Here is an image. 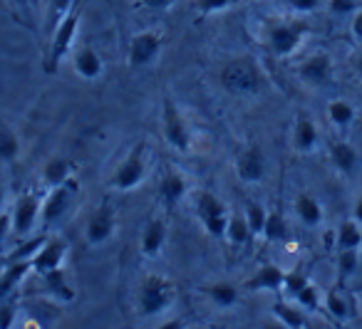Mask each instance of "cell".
<instances>
[{
    "instance_id": "obj_36",
    "label": "cell",
    "mask_w": 362,
    "mask_h": 329,
    "mask_svg": "<svg viewBox=\"0 0 362 329\" xmlns=\"http://www.w3.org/2000/svg\"><path fill=\"white\" fill-rule=\"evenodd\" d=\"M357 250H340V258H337V268H340V275L347 277L357 270Z\"/></svg>"
},
{
    "instance_id": "obj_2",
    "label": "cell",
    "mask_w": 362,
    "mask_h": 329,
    "mask_svg": "<svg viewBox=\"0 0 362 329\" xmlns=\"http://www.w3.org/2000/svg\"><path fill=\"white\" fill-rule=\"evenodd\" d=\"M77 25H80V11H77V8H72L70 16H67L65 20L57 25V30L50 35V50H47V57H45V72H47V75H55V72H57L62 57L67 55L72 40H75Z\"/></svg>"
},
{
    "instance_id": "obj_47",
    "label": "cell",
    "mask_w": 362,
    "mask_h": 329,
    "mask_svg": "<svg viewBox=\"0 0 362 329\" xmlns=\"http://www.w3.org/2000/svg\"><path fill=\"white\" fill-rule=\"evenodd\" d=\"M355 220H357V223L362 225V198H360V201H357V203H355Z\"/></svg>"
},
{
    "instance_id": "obj_4",
    "label": "cell",
    "mask_w": 362,
    "mask_h": 329,
    "mask_svg": "<svg viewBox=\"0 0 362 329\" xmlns=\"http://www.w3.org/2000/svg\"><path fill=\"white\" fill-rule=\"evenodd\" d=\"M146 174V161H144V144H136L134 149L127 154V159L117 166L115 176H112L110 186L115 191H132L144 181Z\"/></svg>"
},
{
    "instance_id": "obj_22",
    "label": "cell",
    "mask_w": 362,
    "mask_h": 329,
    "mask_svg": "<svg viewBox=\"0 0 362 329\" xmlns=\"http://www.w3.org/2000/svg\"><path fill=\"white\" fill-rule=\"evenodd\" d=\"M296 213H298V218H300L305 225H310V228L320 225V220H322L320 203H317V201L313 198L310 193H300V196H298V201H296Z\"/></svg>"
},
{
    "instance_id": "obj_34",
    "label": "cell",
    "mask_w": 362,
    "mask_h": 329,
    "mask_svg": "<svg viewBox=\"0 0 362 329\" xmlns=\"http://www.w3.org/2000/svg\"><path fill=\"white\" fill-rule=\"evenodd\" d=\"M266 208L258 203H248L246 208V220H248V228H251V233H263V228H266Z\"/></svg>"
},
{
    "instance_id": "obj_40",
    "label": "cell",
    "mask_w": 362,
    "mask_h": 329,
    "mask_svg": "<svg viewBox=\"0 0 362 329\" xmlns=\"http://www.w3.org/2000/svg\"><path fill=\"white\" fill-rule=\"evenodd\" d=\"M305 285H308V280H305V275H303V273H286V282H283V287H286L293 297H296V294L300 292Z\"/></svg>"
},
{
    "instance_id": "obj_23",
    "label": "cell",
    "mask_w": 362,
    "mask_h": 329,
    "mask_svg": "<svg viewBox=\"0 0 362 329\" xmlns=\"http://www.w3.org/2000/svg\"><path fill=\"white\" fill-rule=\"evenodd\" d=\"M362 245V230L357 220H345L337 230V250H357Z\"/></svg>"
},
{
    "instance_id": "obj_13",
    "label": "cell",
    "mask_w": 362,
    "mask_h": 329,
    "mask_svg": "<svg viewBox=\"0 0 362 329\" xmlns=\"http://www.w3.org/2000/svg\"><path fill=\"white\" fill-rule=\"evenodd\" d=\"M65 253H67V243L62 238H47V243L40 248V253L30 260L33 270L37 275H45V273H52L62 265L65 260Z\"/></svg>"
},
{
    "instance_id": "obj_10",
    "label": "cell",
    "mask_w": 362,
    "mask_h": 329,
    "mask_svg": "<svg viewBox=\"0 0 362 329\" xmlns=\"http://www.w3.org/2000/svg\"><path fill=\"white\" fill-rule=\"evenodd\" d=\"M77 189H80V186H77L72 179L65 181L62 186H57V189H52V193L47 196V201L42 203V210H40L42 225H45V228H50L57 218H62V213L67 210V205H70V201Z\"/></svg>"
},
{
    "instance_id": "obj_16",
    "label": "cell",
    "mask_w": 362,
    "mask_h": 329,
    "mask_svg": "<svg viewBox=\"0 0 362 329\" xmlns=\"http://www.w3.org/2000/svg\"><path fill=\"white\" fill-rule=\"evenodd\" d=\"M164 243H166V225L156 218L149 220L144 228V235H141V253H144L146 258H154V255L161 253Z\"/></svg>"
},
{
    "instance_id": "obj_11",
    "label": "cell",
    "mask_w": 362,
    "mask_h": 329,
    "mask_svg": "<svg viewBox=\"0 0 362 329\" xmlns=\"http://www.w3.org/2000/svg\"><path fill=\"white\" fill-rule=\"evenodd\" d=\"M115 228H117V215H115V210H112L110 203H102L100 208H97L95 213H92L90 223H87V243H90V245L105 243V240L112 238Z\"/></svg>"
},
{
    "instance_id": "obj_9",
    "label": "cell",
    "mask_w": 362,
    "mask_h": 329,
    "mask_svg": "<svg viewBox=\"0 0 362 329\" xmlns=\"http://www.w3.org/2000/svg\"><path fill=\"white\" fill-rule=\"evenodd\" d=\"M161 52V35L159 32H139L129 45V67L132 70H141V67L151 65Z\"/></svg>"
},
{
    "instance_id": "obj_33",
    "label": "cell",
    "mask_w": 362,
    "mask_h": 329,
    "mask_svg": "<svg viewBox=\"0 0 362 329\" xmlns=\"http://www.w3.org/2000/svg\"><path fill=\"white\" fill-rule=\"evenodd\" d=\"M72 8H75V0H52V6H50V35L57 30V25L70 16Z\"/></svg>"
},
{
    "instance_id": "obj_6",
    "label": "cell",
    "mask_w": 362,
    "mask_h": 329,
    "mask_svg": "<svg viewBox=\"0 0 362 329\" xmlns=\"http://www.w3.org/2000/svg\"><path fill=\"white\" fill-rule=\"evenodd\" d=\"M308 35L305 23H278L268 32V45H271L273 55L288 57L300 47L303 37Z\"/></svg>"
},
{
    "instance_id": "obj_18",
    "label": "cell",
    "mask_w": 362,
    "mask_h": 329,
    "mask_svg": "<svg viewBox=\"0 0 362 329\" xmlns=\"http://www.w3.org/2000/svg\"><path fill=\"white\" fill-rule=\"evenodd\" d=\"M161 198H164L166 205H174L176 201L184 198V193H187V181H184V176L179 174V171H166L164 179H161Z\"/></svg>"
},
{
    "instance_id": "obj_7",
    "label": "cell",
    "mask_w": 362,
    "mask_h": 329,
    "mask_svg": "<svg viewBox=\"0 0 362 329\" xmlns=\"http://www.w3.org/2000/svg\"><path fill=\"white\" fill-rule=\"evenodd\" d=\"M161 112H164V136H166V141H169V146L181 151V154H187L189 146H192V136H189V126H187V121H184V116H181L179 107H176L169 97H164Z\"/></svg>"
},
{
    "instance_id": "obj_37",
    "label": "cell",
    "mask_w": 362,
    "mask_h": 329,
    "mask_svg": "<svg viewBox=\"0 0 362 329\" xmlns=\"http://www.w3.org/2000/svg\"><path fill=\"white\" fill-rule=\"evenodd\" d=\"M296 299L303 304V307H308V309H315L317 304H320V297H317V289L313 287L310 282H308L305 287H303L300 292L296 294Z\"/></svg>"
},
{
    "instance_id": "obj_15",
    "label": "cell",
    "mask_w": 362,
    "mask_h": 329,
    "mask_svg": "<svg viewBox=\"0 0 362 329\" xmlns=\"http://www.w3.org/2000/svg\"><path fill=\"white\" fill-rule=\"evenodd\" d=\"M286 282V273L278 265H263L246 282V289H281Z\"/></svg>"
},
{
    "instance_id": "obj_3",
    "label": "cell",
    "mask_w": 362,
    "mask_h": 329,
    "mask_svg": "<svg viewBox=\"0 0 362 329\" xmlns=\"http://www.w3.org/2000/svg\"><path fill=\"white\" fill-rule=\"evenodd\" d=\"M171 282L164 280L161 275H149V277L141 282L139 289V312L144 317H151V314L164 312L171 304Z\"/></svg>"
},
{
    "instance_id": "obj_48",
    "label": "cell",
    "mask_w": 362,
    "mask_h": 329,
    "mask_svg": "<svg viewBox=\"0 0 362 329\" xmlns=\"http://www.w3.org/2000/svg\"><path fill=\"white\" fill-rule=\"evenodd\" d=\"M16 6H21V8H30V6H35L37 0H13Z\"/></svg>"
},
{
    "instance_id": "obj_28",
    "label": "cell",
    "mask_w": 362,
    "mask_h": 329,
    "mask_svg": "<svg viewBox=\"0 0 362 329\" xmlns=\"http://www.w3.org/2000/svg\"><path fill=\"white\" fill-rule=\"evenodd\" d=\"M263 235H266V240H271V243H273V240H286L288 238V223H286V218H283L281 210H273V213H268Z\"/></svg>"
},
{
    "instance_id": "obj_21",
    "label": "cell",
    "mask_w": 362,
    "mask_h": 329,
    "mask_svg": "<svg viewBox=\"0 0 362 329\" xmlns=\"http://www.w3.org/2000/svg\"><path fill=\"white\" fill-rule=\"evenodd\" d=\"M75 70L85 80H97L102 75V57L92 47H85V50H80L75 55Z\"/></svg>"
},
{
    "instance_id": "obj_14",
    "label": "cell",
    "mask_w": 362,
    "mask_h": 329,
    "mask_svg": "<svg viewBox=\"0 0 362 329\" xmlns=\"http://www.w3.org/2000/svg\"><path fill=\"white\" fill-rule=\"evenodd\" d=\"M298 75H300L303 82H308V85H313V87H320V85H325V82H330V77H332L330 55H327V52H315V55H310L298 67Z\"/></svg>"
},
{
    "instance_id": "obj_49",
    "label": "cell",
    "mask_w": 362,
    "mask_h": 329,
    "mask_svg": "<svg viewBox=\"0 0 362 329\" xmlns=\"http://www.w3.org/2000/svg\"><path fill=\"white\" fill-rule=\"evenodd\" d=\"M355 70H357V75H360V77H362V55H360V57H357V65H355Z\"/></svg>"
},
{
    "instance_id": "obj_12",
    "label": "cell",
    "mask_w": 362,
    "mask_h": 329,
    "mask_svg": "<svg viewBox=\"0 0 362 329\" xmlns=\"http://www.w3.org/2000/svg\"><path fill=\"white\" fill-rule=\"evenodd\" d=\"M236 171H238V179L243 184H258L266 174V156L258 146H248L238 154L236 161Z\"/></svg>"
},
{
    "instance_id": "obj_8",
    "label": "cell",
    "mask_w": 362,
    "mask_h": 329,
    "mask_svg": "<svg viewBox=\"0 0 362 329\" xmlns=\"http://www.w3.org/2000/svg\"><path fill=\"white\" fill-rule=\"evenodd\" d=\"M40 198H37L33 191H25L23 196H18L16 205H13V213H11V220H13V230L18 235H28L37 223V215H40Z\"/></svg>"
},
{
    "instance_id": "obj_52",
    "label": "cell",
    "mask_w": 362,
    "mask_h": 329,
    "mask_svg": "<svg viewBox=\"0 0 362 329\" xmlns=\"http://www.w3.org/2000/svg\"><path fill=\"white\" fill-rule=\"evenodd\" d=\"M192 329H209V327H192Z\"/></svg>"
},
{
    "instance_id": "obj_41",
    "label": "cell",
    "mask_w": 362,
    "mask_h": 329,
    "mask_svg": "<svg viewBox=\"0 0 362 329\" xmlns=\"http://www.w3.org/2000/svg\"><path fill=\"white\" fill-rule=\"evenodd\" d=\"M16 322V302H0V329H11Z\"/></svg>"
},
{
    "instance_id": "obj_32",
    "label": "cell",
    "mask_w": 362,
    "mask_h": 329,
    "mask_svg": "<svg viewBox=\"0 0 362 329\" xmlns=\"http://www.w3.org/2000/svg\"><path fill=\"white\" fill-rule=\"evenodd\" d=\"M209 294H211L214 302L221 304V307H231V304L238 299V289L228 282H216L211 289H209Z\"/></svg>"
},
{
    "instance_id": "obj_31",
    "label": "cell",
    "mask_w": 362,
    "mask_h": 329,
    "mask_svg": "<svg viewBox=\"0 0 362 329\" xmlns=\"http://www.w3.org/2000/svg\"><path fill=\"white\" fill-rule=\"evenodd\" d=\"M45 243H47V235H37V238H30L28 243L18 245V250L11 255V263H21V260H28V263H30V260L40 253V248Z\"/></svg>"
},
{
    "instance_id": "obj_39",
    "label": "cell",
    "mask_w": 362,
    "mask_h": 329,
    "mask_svg": "<svg viewBox=\"0 0 362 329\" xmlns=\"http://www.w3.org/2000/svg\"><path fill=\"white\" fill-rule=\"evenodd\" d=\"M233 0H197V8L202 16H211V13H218L223 8L231 6Z\"/></svg>"
},
{
    "instance_id": "obj_26",
    "label": "cell",
    "mask_w": 362,
    "mask_h": 329,
    "mask_svg": "<svg viewBox=\"0 0 362 329\" xmlns=\"http://www.w3.org/2000/svg\"><path fill=\"white\" fill-rule=\"evenodd\" d=\"M42 174H45L47 186L57 189V186H62L65 181H70V164H67L65 159H50Z\"/></svg>"
},
{
    "instance_id": "obj_45",
    "label": "cell",
    "mask_w": 362,
    "mask_h": 329,
    "mask_svg": "<svg viewBox=\"0 0 362 329\" xmlns=\"http://www.w3.org/2000/svg\"><path fill=\"white\" fill-rule=\"evenodd\" d=\"M352 35L362 40V11H357V16L352 18Z\"/></svg>"
},
{
    "instance_id": "obj_24",
    "label": "cell",
    "mask_w": 362,
    "mask_h": 329,
    "mask_svg": "<svg viewBox=\"0 0 362 329\" xmlns=\"http://www.w3.org/2000/svg\"><path fill=\"white\" fill-rule=\"evenodd\" d=\"M327 116H330V121L335 126L345 129V126H350L352 119H355V107L345 100H332L330 104H327Z\"/></svg>"
},
{
    "instance_id": "obj_44",
    "label": "cell",
    "mask_w": 362,
    "mask_h": 329,
    "mask_svg": "<svg viewBox=\"0 0 362 329\" xmlns=\"http://www.w3.org/2000/svg\"><path fill=\"white\" fill-rule=\"evenodd\" d=\"M139 6L149 8V11H161L164 6H169V0H139Z\"/></svg>"
},
{
    "instance_id": "obj_46",
    "label": "cell",
    "mask_w": 362,
    "mask_h": 329,
    "mask_svg": "<svg viewBox=\"0 0 362 329\" xmlns=\"http://www.w3.org/2000/svg\"><path fill=\"white\" fill-rule=\"evenodd\" d=\"M159 329H184V322H181V319H169V322H164Z\"/></svg>"
},
{
    "instance_id": "obj_43",
    "label": "cell",
    "mask_w": 362,
    "mask_h": 329,
    "mask_svg": "<svg viewBox=\"0 0 362 329\" xmlns=\"http://www.w3.org/2000/svg\"><path fill=\"white\" fill-rule=\"evenodd\" d=\"M13 228V220H11V213H0V253L6 248V238Z\"/></svg>"
},
{
    "instance_id": "obj_30",
    "label": "cell",
    "mask_w": 362,
    "mask_h": 329,
    "mask_svg": "<svg viewBox=\"0 0 362 329\" xmlns=\"http://www.w3.org/2000/svg\"><path fill=\"white\" fill-rule=\"evenodd\" d=\"M273 312H276V317L281 319V322L286 324L288 329H300L303 324H305V317H303V312H298L296 307H291V304H286V302H276V304H273Z\"/></svg>"
},
{
    "instance_id": "obj_29",
    "label": "cell",
    "mask_w": 362,
    "mask_h": 329,
    "mask_svg": "<svg viewBox=\"0 0 362 329\" xmlns=\"http://www.w3.org/2000/svg\"><path fill=\"white\" fill-rule=\"evenodd\" d=\"M21 154V141L8 126H0V159L3 161H16Z\"/></svg>"
},
{
    "instance_id": "obj_42",
    "label": "cell",
    "mask_w": 362,
    "mask_h": 329,
    "mask_svg": "<svg viewBox=\"0 0 362 329\" xmlns=\"http://www.w3.org/2000/svg\"><path fill=\"white\" fill-rule=\"evenodd\" d=\"M288 6L296 13H313L322 6V0H288Z\"/></svg>"
},
{
    "instance_id": "obj_50",
    "label": "cell",
    "mask_w": 362,
    "mask_h": 329,
    "mask_svg": "<svg viewBox=\"0 0 362 329\" xmlns=\"http://www.w3.org/2000/svg\"><path fill=\"white\" fill-rule=\"evenodd\" d=\"M266 329H288V327H286V324H268Z\"/></svg>"
},
{
    "instance_id": "obj_27",
    "label": "cell",
    "mask_w": 362,
    "mask_h": 329,
    "mask_svg": "<svg viewBox=\"0 0 362 329\" xmlns=\"http://www.w3.org/2000/svg\"><path fill=\"white\" fill-rule=\"evenodd\" d=\"M248 235H251V228H248V220L246 215H233V218H228V228H226V238L231 240L233 248H238V245H243L248 240Z\"/></svg>"
},
{
    "instance_id": "obj_38",
    "label": "cell",
    "mask_w": 362,
    "mask_h": 329,
    "mask_svg": "<svg viewBox=\"0 0 362 329\" xmlns=\"http://www.w3.org/2000/svg\"><path fill=\"white\" fill-rule=\"evenodd\" d=\"M332 16H350L357 11V0H327Z\"/></svg>"
},
{
    "instance_id": "obj_1",
    "label": "cell",
    "mask_w": 362,
    "mask_h": 329,
    "mask_svg": "<svg viewBox=\"0 0 362 329\" xmlns=\"http://www.w3.org/2000/svg\"><path fill=\"white\" fill-rule=\"evenodd\" d=\"M221 85L233 97H251L261 90V72L253 60L238 57L221 70Z\"/></svg>"
},
{
    "instance_id": "obj_5",
    "label": "cell",
    "mask_w": 362,
    "mask_h": 329,
    "mask_svg": "<svg viewBox=\"0 0 362 329\" xmlns=\"http://www.w3.org/2000/svg\"><path fill=\"white\" fill-rule=\"evenodd\" d=\"M197 215L204 223V228L209 230V235L214 238H226V228H228V215H226V205L216 198L209 191H202L197 201Z\"/></svg>"
},
{
    "instance_id": "obj_20",
    "label": "cell",
    "mask_w": 362,
    "mask_h": 329,
    "mask_svg": "<svg viewBox=\"0 0 362 329\" xmlns=\"http://www.w3.org/2000/svg\"><path fill=\"white\" fill-rule=\"evenodd\" d=\"M330 159L340 174H352L357 166V151L347 141H337V144L330 146Z\"/></svg>"
},
{
    "instance_id": "obj_35",
    "label": "cell",
    "mask_w": 362,
    "mask_h": 329,
    "mask_svg": "<svg viewBox=\"0 0 362 329\" xmlns=\"http://www.w3.org/2000/svg\"><path fill=\"white\" fill-rule=\"evenodd\" d=\"M325 304H327V312L332 314V317H337V319H345L347 317V302H345V297H342L340 292H327V297H325Z\"/></svg>"
},
{
    "instance_id": "obj_51",
    "label": "cell",
    "mask_w": 362,
    "mask_h": 329,
    "mask_svg": "<svg viewBox=\"0 0 362 329\" xmlns=\"http://www.w3.org/2000/svg\"><path fill=\"white\" fill-rule=\"evenodd\" d=\"M3 198H6V191H3V186H0V205H3Z\"/></svg>"
},
{
    "instance_id": "obj_25",
    "label": "cell",
    "mask_w": 362,
    "mask_h": 329,
    "mask_svg": "<svg viewBox=\"0 0 362 329\" xmlns=\"http://www.w3.org/2000/svg\"><path fill=\"white\" fill-rule=\"evenodd\" d=\"M45 277V287L50 289L55 297H60V299H65V302H70L72 297H75V292H72V287L67 285V280H65V273H62L60 268L57 270H52V273H45L42 275Z\"/></svg>"
},
{
    "instance_id": "obj_19",
    "label": "cell",
    "mask_w": 362,
    "mask_h": 329,
    "mask_svg": "<svg viewBox=\"0 0 362 329\" xmlns=\"http://www.w3.org/2000/svg\"><path fill=\"white\" fill-rule=\"evenodd\" d=\"M317 144V126L315 121L310 119V116L300 114L296 121V146L298 151H303V154H308V151H313Z\"/></svg>"
},
{
    "instance_id": "obj_17",
    "label": "cell",
    "mask_w": 362,
    "mask_h": 329,
    "mask_svg": "<svg viewBox=\"0 0 362 329\" xmlns=\"http://www.w3.org/2000/svg\"><path fill=\"white\" fill-rule=\"evenodd\" d=\"M33 270V265L28 260H21V263H11L6 268V273L0 275V302H6L11 297L13 289L21 285V280L25 277L28 273Z\"/></svg>"
}]
</instances>
